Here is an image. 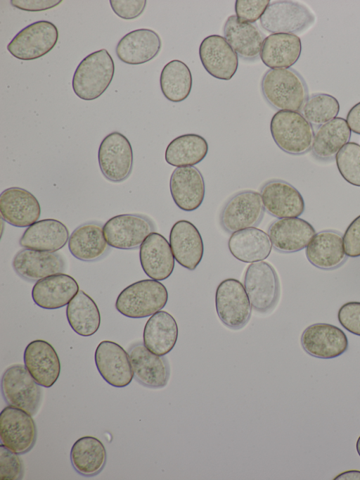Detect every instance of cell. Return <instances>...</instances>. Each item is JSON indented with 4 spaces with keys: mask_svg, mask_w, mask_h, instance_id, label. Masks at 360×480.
Masks as SVG:
<instances>
[{
    "mask_svg": "<svg viewBox=\"0 0 360 480\" xmlns=\"http://www.w3.org/2000/svg\"><path fill=\"white\" fill-rule=\"evenodd\" d=\"M261 90L265 100L278 110L300 112L309 97L304 80L291 68L268 70L262 77Z\"/></svg>",
    "mask_w": 360,
    "mask_h": 480,
    "instance_id": "1",
    "label": "cell"
},
{
    "mask_svg": "<svg viewBox=\"0 0 360 480\" xmlns=\"http://www.w3.org/2000/svg\"><path fill=\"white\" fill-rule=\"evenodd\" d=\"M114 73L115 64L109 52L105 49L94 51L77 67L72 77V89L82 100H94L109 87Z\"/></svg>",
    "mask_w": 360,
    "mask_h": 480,
    "instance_id": "2",
    "label": "cell"
},
{
    "mask_svg": "<svg viewBox=\"0 0 360 480\" xmlns=\"http://www.w3.org/2000/svg\"><path fill=\"white\" fill-rule=\"evenodd\" d=\"M167 300L166 287L158 280L148 279L124 289L117 298L115 308L127 317L143 318L161 310Z\"/></svg>",
    "mask_w": 360,
    "mask_h": 480,
    "instance_id": "3",
    "label": "cell"
},
{
    "mask_svg": "<svg viewBox=\"0 0 360 480\" xmlns=\"http://www.w3.org/2000/svg\"><path fill=\"white\" fill-rule=\"evenodd\" d=\"M270 131L276 144L288 154L302 155L311 149L313 126L299 111H277L271 120Z\"/></svg>",
    "mask_w": 360,
    "mask_h": 480,
    "instance_id": "4",
    "label": "cell"
},
{
    "mask_svg": "<svg viewBox=\"0 0 360 480\" xmlns=\"http://www.w3.org/2000/svg\"><path fill=\"white\" fill-rule=\"evenodd\" d=\"M40 386L22 365L8 367L1 377V394L6 403L32 416L37 413L40 405Z\"/></svg>",
    "mask_w": 360,
    "mask_h": 480,
    "instance_id": "5",
    "label": "cell"
},
{
    "mask_svg": "<svg viewBox=\"0 0 360 480\" xmlns=\"http://www.w3.org/2000/svg\"><path fill=\"white\" fill-rule=\"evenodd\" d=\"M265 213L260 193L252 190L238 191L231 196L223 206L219 222L228 233L256 227Z\"/></svg>",
    "mask_w": 360,
    "mask_h": 480,
    "instance_id": "6",
    "label": "cell"
},
{
    "mask_svg": "<svg viewBox=\"0 0 360 480\" xmlns=\"http://www.w3.org/2000/svg\"><path fill=\"white\" fill-rule=\"evenodd\" d=\"M244 287L252 308L261 313L272 310L280 293V284L274 267L265 261L249 265L244 277Z\"/></svg>",
    "mask_w": 360,
    "mask_h": 480,
    "instance_id": "7",
    "label": "cell"
},
{
    "mask_svg": "<svg viewBox=\"0 0 360 480\" xmlns=\"http://www.w3.org/2000/svg\"><path fill=\"white\" fill-rule=\"evenodd\" d=\"M215 307L221 322L231 329L243 328L250 319V301L244 285L236 279H224L218 285Z\"/></svg>",
    "mask_w": 360,
    "mask_h": 480,
    "instance_id": "8",
    "label": "cell"
},
{
    "mask_svg": "<svg viewBox=\"0 0 360 480\" xmlns=\"http://www.w3.org/2000/svg\"><path fill=\"white\" fill-rule=\"evenodd\" d=\"M58 39L56 26L48 20H39L21 30L8 43L7 50L19 60H35L52 50Z\"/></svg>",
    "mask_w": 360,
    "mask_h": 480,
    "instance_id": "9",
    "label": "cell"
},
{
    "mask_svg": "<svg viewBox=\"0 0 360 480\" xmlns=\"http://www.w3.org/2000/svg\"><path fill=\"white\" fill-rule=\"evenodd\" d=\"M155 227L147 216L140 214H122L109 219L103 225V234L113 248L131 250L140 248Z\"/></svg>",
    "mask_w": 360,
    "mask_h": 480,
    "instance_id": "10",
    "label": "cell"
},
{
    "mask_svg": "<svg viewBox=\"0 0 360 480\" xmlns=\"http://www.w3.org/2000/svg\"><path fill=\"white\" fill-rule=\"evenodd\" d=\"M103 176L110 182H121L130 175L133 168V151L128 139L115 131L104 137L98 152Z\"/></svg>",
    "mask_w": 360,
    "mask_h": 480,
    "instance_id": "11",
    "label": "cell"
},
{
    "mask_svg": "<svg viewBox=\"0 0 360 480\" xmlns=\"http://www.w3.org/2000/svg\"><path fill=\"white\" fill-rule=\"evenodd\" d=\"M37 437L36 424L31 415L8 405L0 415L1 443L18 455L28 453Z\"/></svg>",
    "mask_w": 360,
    "mask_h": 480,
    "instance_id": "12",
    "label": "cell"
},
{
    "mask_svg": "<svg viewBox=\"0 0 360 480\" xmlns=\"http://www.w3.org/2000/svg\"><path fill=\"white\" fill-rule=\"evenodd\" d=\"M314 20V14L302 4L276 1L269 5L259 22L264 30L272 34H295L307 28Z\"/></svg>",
    "mask_w": 360,
    "mask_h": 480,
    "instance_id": "13",
    "label": "cell"
},
{
    "mask_svg": "<svg viewBox=\"0 0 360 480\" xmlns=\"http://www.w3.org/2000/svg\"><path fill=\"white\" fill-rule=\"evenodd\" d=\"M127 353L129 355L134 378L143 386L161 389L168 383L170 368L164 355L150 352L143 342L131 344Z\"/></svg>",
    "mask_w": 360,
    "mask_h": 480,
    "instance_id": "14",
    "label": "cell"
},
{
    "mask_svg": "<svg viewBox=\"0 0 360 480\" xmlns=\"http://www.w3.org/2000/svg\"><path fill=\"white\" fill-rule=\"evenodd\" d=\"M95 363L99 374L110 385L122 388L134 378L129 355L118 343L103 341L95 351Z\"/></svg>",
    "mask_w": 360,
    "mask_h": 480,
    "instance_id": "15",
    "label": "cell"
},
{
    "mask_svg": "<svg viewBox=\"0 0 360 480\" xmlns=\"http://www.w3.org/2000/svg\"><path fill=\"white\" fill-rule=\"evenodd\" d=\"M301 344L309 355L321 359H332L348 348V339L339 327L316 323L307 327L301 336Z\"/></svg>",
    "mask_w": 360,
    "mask_h": 480,
    "instance_id": "16",
    "label": "cell"
},
{
    "mask_svg": "<svg viewBox=\"0 0 360 480\" xmlns=\"http://www.w3.org/2000/svg\"><path fill=\"white\" fill-rule=\"evenodd\" d=\"M260 194L265 211L278 219L298 217L304 210L302 196L285 181L274 179L266 182Z\"/></svg>",
    "mask_w": 360,
    "mask_h": 480,
    "instance_id": "17",
    "label": "cell"
},
{
    "mask_svg": "<svg viewBox=\"0 0 360 480\" xmlns=\"http://www.w3.org/2000/svg\"><path fill=\"white\" fill-rule=\"evenodd\" d=\"M199 56L206 71L212 77L229 80L238 66V57L224 37L212 34L200 44Z\"/></svg>",
    "mask_w": 360,
    "mask_h": 480,
    "instance_id": "18",
    "label": "cell"
},
{
    "mask_svg": "<svg viewBox=\"0 0 360 480\" xmlns=\"http://www.w3.org/2000/svg\"><path fill=\"white\" fill-rule=\"evenodd\" d=\"M1 219L18 227H28L39 219L41 207L37 198L20 187H10L0 195Z\"/></svg>",
    "mask_w": 360,
    "mask_h": 480,
    "instance_id": "19",
    "label": "cell"
},
{
    "mask_svg": "<svg viewBox=\"0 0 360 480\" xmlns=\"http://www.w3.org/2000/svg\"><path fill=\"white\" fill-rule=\"evenodd\" d=\"M23 358L26 369L39 385L50 388L56 382L60 362L49 342L41 339L31 341L25 349Z\"/></svg>",
    "mask_w": 360,
    "mask_h": 480,
    "instance_id": "20",
    "label": "cell"
},
{
    "mask_svg": "<svg viewBox=\"0 0 360 480\" xmlns=\"http://www.w3.org/2000/svg\"><path fill=\"white\" fill-rule=\"evenodd\" d=\"M12 267L15 273L27 282L63 273L65 263L56 252L40 251L23 248L14 256Z\"/></svg>",
    "mask_w": 360,
    "mask_h": 480,
    "instance_id": "21",
    "label": "cell"
},
{
    "mask_svg": "<svg viewBox=\"0 0 360 480\" xmlns=\"http://www.w3.org/2000/svg\"><path fill=\"white\" fill-rule=\"evenodd\" d=\"M169 189L174 202L184 211L198 209L205 198L204 178L195 166L176 168L170 177Z\"/></svg>",
    "mask_w": 360,
    "mask_h": 480,
    "instance_id": "22",
    "label": "cell"
},
{
    "mask_svg": "<svg viewBox=\"0 0 360 480\" xmlns=\"http://www.w3.org/2000/svg\"><path fill=\"white\" fill-rule=\"evenodd\" d=\"M267 234L276 251L289 253L306 248L316 231L307 221L300 217H290L274 221L269 225Z\"/></svg>",
    "mask_w": 360,
    "mask_h": 480,
    "instance_id": "23",
    "label": "cell"
},
{
    "mask_svg": "<svg viewBox=\"0 0 360 480\" xmlns=\"http://www.w3.org/2000/svg\"><path fill=\"white\" fill-rule=\"evenodd\" d=\"M169 244L176 261L184 268L193 271L202 260L204 245L196 227L191 222H176L169 233Z\"/></svg>",
    "mask_w": 360,
    "mask_h": 480,
    "instance_id": "24",
    "label": "cell"
},
{
    "mask_svg": "<svg viewBox=\"0 0 360 480\" xmlns=\"http://www.w3.org/2000/svg\"><path fill=\"white\" fill-rule=\"evenodd\" d=\"M141 267L150 279L162 281L168 278L174 268V257L169 242L158 232L151 233L140 246Z\"/></svg>",
    "mask_w": 360,
    "mask_h": 480,
    "instance_id": "25",
    "label": "cell"
},
{
    "mask_svg": "<svg viewBox=\"0 0 360 480\" xmlns=\"http://www.w3.org/2000/svg\"><path fill=\"white\" fill-rule=\"evenodd\" d=\"M79 291V284L73 277L59 273L36 282L32 297L39 307L54 310L68 305Z\"/></svg>",
    "mask_w": 360,
    "mask_h": 480,
    "instance_id": "26",
    "label": "cell"
},
{
    "mask_svg": "<svg viewBox=\"0 0 360 480\" xmlns=\"http://www.w3.org/2000/svg\"><path fill=\"white\" fill-rule=\"evenodd\" d=\"M162 41L153 30L142 28L125 34L118 42L115 52L118 58L129 65H140L153 59L160 52Z\"/></svg>",
    "mask_w": 360,
    "mask_h": 480,
    "instance_id": "27",
    "label": "cell"
},
{
    "mask_svg": "<svg viewBox=\"0 0 360 480\" xmlns=\"http://www.w3.org/2000/svg\"><path fill=\"white\" fill-rule=\"evenodd\" d=\"M110 247L104 236L103 225L95 221L78 226L68 240L71 254L84 262H95L103 258Z\"/></svg>",
    "mask_w": 360,
    "mask_h": 480,
    "instance_id": "28",
    "label": "cell"
},
{
    "mask_svg": "<svg viewBox=\"0 0 360 480\" xmlns=\"http://www.w3.org/2000/svg\"><path fill=\"white\" fill-rule=\"evenodd\" d=\"M70 238L67 227L55 219L38 220L28 227L19 240L20 245L32 250L56 252Z\"/></svg>",
    "mask_w": 360,
    "mask_h": 480,
    "instance_id": "29",
    "label": "cell"
},
{
    "mask_svg": "<svg viewBox=\"0 0 360 480\" xmlns=\"http://www.w3.org/2000/svg\"><path fill=\"white\" fill-rule=\"evenodd\" d=\"M224 38L238 56L247 61L259 57L263 42L266 37L257 25L239 20L236 15H230L224 25Z\"/></svg>",
    "mask_w": 360,
    "mask_h": 480,
    "instance_id": "30",
    "label": "cell"
},
{
    "mask_svg": "<svg viewBox=\"0 0 360 480\" xmlns=\"http://www.w3.org/2000/svg\"><path fill=\"white\" fill-rule=\"evenodd\" d=\"M301 52V39L295 34L275 33L265 38L259 56L270 69L290 68Z\"/></svg>",
    "mask_w": 360,
    "mask_h": 480,
    "instance_id": "31",
    "label": "cell"
},
{
    "mask_svg": "<svg viewBox=\"0 0 360 480\" xmlns=\"http://www.w3.org/2000/svg\"><path fill=\"white\" fill-rule=\"evenodd\" d=\"M308 260L322 270H332L346 259L342 235L332 230L316 233L305 250Z\"/></svg>",
    "mask_w": 360,
    "mask_h": 480,
    "instance_id": "32",
    "label": "cell"
},
{
    "mask_svg": "<svg viewBox=\"0 0 360 480\" xmlns=\"http://www.w3.org/2000/svg\"><path fill=\"white\" fill-rule=\"evenodd\" d=\"M228 247L237 260L252 263L267 258L272 244L268 234L257 227H250L232 233Z\"/></svg>",
    "mask_w": 360,
    "mask_h": 480,
    "instance_id": "33",
    "label": "cell"
},
{
    "mask_svg": "<svg viewBox=\"0 0 360 480\" xmlns=\"http://www.w3.org/2000/svg\"><path fill=\"white\" fill-rule=\"evenodd\" d=\"M178 338V326L169 312L160 310L151 315L143 329V343L152 353L165 355L174 347Z\"/></svg>",
    "mask_w": 360,
    "mask_h": 480,
    "instance_id": "34",
    "label": "cell"
},
{
    "mask_svg": "<svg viewBox=\"0 0 360 480\" xmlns=\"http://www.w3.org/2000/svg\"><path fill=\"white\" fill-rule=\"evenodd\" d=\"M107 461V452L103 443L96 437L82 436L77 439L70 450V462L80 475L91 477L103 469Z\"/></svg>",
    "mask_w": 360,
    "mask_h": 480,
    "instance_id": "35",
    "label": "cell"
},
{
    "mask_svg": "<svg viewBox=\"0 0 360 480\" xmlns=\"http://www.w3.org/2000/svg\"><path fill=\"white\" fill-rule=\"evenodd\" d=\"M351 134L346 120L337 117L319 127L311 150L314 156L321 160L335 158L339 151L349 142Z\"/></svg>",
    "mask_w": 360,
    "mask_h": 480,
    "instance_id": "36",
    "label": "cell"
},
{
    "mask_svg": "<svg viewBox=\"0 0 360 480\" xmlns=\"http://www.w3.org/2000/svg\"><path fill=\"white\" fill-rule=\"evenodd\" d=\"M66 316L72 330L82 336H92L101 324V314L96 303L82 290L68 304Z\"/></svg>",
    "mask_w": 360,
    "mask_h": 480,
    "instance_id": "37",
    "label": "cell"
},
{
    "mask_svg": "<svg viewBox=\"0 0 360 480\" xmlns=\"http://www.w3.org/2000/svg\"><path fill=\"white\" fill-rule=\"evenodd\" d=\"M208 152L205 139L197 134H186L174 139L165 150L166 162L176 168L193 166L201 162Z\"/></svg>",
    "mask_w": 360,
    "mask_h": 480,
    "instance_id": "38",
    "label": "cell"
},
{
    "mask_svg": "<svg viewBox=\"0 0 360 480\" xmlns=\"http://www.w3.org/2000/svg\"><path fill=\"white\" fill-rule=\"evenodd\" d=\"M193 79L188 65L179 60H172L162 70L160 85L165 97L174 103L185 100L190 94Z\"/></svg>",
    "mask_w": 360,
    "mask_h": 480,
    "instance_id": "39",
    "label": "cell"
},
{
    "mask_svg": "<svg viewBox=\"0 0 360 480\" xmlns=\"http://www.w3.org/2000/svg\"><path fill=\"white\" fill-rule=\"evenodd\" d=\"M339 111L340 104L334 96L320 93L308 97L301 113L312 126L320 127L337 118Z\"/></svg>",
    "mask_w": 360,
    "mask_h": 480,
    "instance_id": "40",
    "label": "cell"
},
{
    "mask_svg": "<svg viewBox=\"0 0 360 480\" xmlns=\"http://www.w3.org/2000/svg\"><path fill=\"white\" fill-rule=\"evenodd\" d=\"M335 160L339 172L345 181L360 187V145L348 142L336 154Z\"/></svg>",
    "mask_w": 360,
    "mask_h": 480,
    "instance_id": "41",
    "label": "cell"
},
{
    "mask_svg": "<svg viewBox=\"0 0 360 480\" xmlns=\"http://www.w3.org/2000/svg\"><path fill=\"white\" fill-rule=\"evenodd\" d=\"M23 465L18 455L0 445V479L19 480L23 477Z\"/></svg>",
    "mask_w": 360,
    "mask_h": 480,
    "instance_id": "42",
    "label": "cell"
},
{
    "mask_svg": "<svg viewBox=\"0 0 360 480\" xmlns=\"http://www.w3.org/2000/svg\"><path fill=\"white\" fill-rule=\"evenodd\" d=\"M269 4V0H237L236 15L241 22L253 23L261 18Z\"/></svg>",
    "mask_w": 360,
    "mask_h": 480,
    "instance_id": "43",
    "label": "cell"
},
{
    "mask_svg": "<svg viewBox=\"0 0 360 480\" xmlns=\"http://www.w3.org/2000/svg\"><path fill=\"white\" fill-rule=\"evenodd\" d=\"M338 319L343 328L360 336V302L344 303L338 312Z\"/></svg>",
    "mask_w": 360,
    "mask_h": 480,
    "instance_id": "44",
    "label": "cell"
},
{
    "mask_svg": "<svg viewBox=\"0 0 360 480\" xmlns=\"http://www.w3.org/2000/svg\"><path fill=\"white\" fill-rule=\"evenodd\" d=\"M146 0H110V4L114 13L124 20H132L143 12Z\"/></svg>",
    "mask_w": 360,
    "mask_h": 480,
    "instance_id": "45",
    "label": "cell"
},
{
    "mask_svg": "<svg viewBox=\"0 0 360 480\" xmlns=\"http://www.w3.org/2000/svg\"><path fill=\"white\" fill-rule=\"evenodd\" d=\"M343 246L346 255L360 256V215L347 227L343 235Z\"/></svg>",
    "mask_w": 360,
    "mask_h": 480,
    "instance_id": "46",
    "label": "cell"
},
{
    "mask_svg": "<svg viewBox=\"0 0 360 480\" xmlns=\"http://www.w3.org/2000/svg\"><path fill=\"white\" fill-rule=\"evenodd\" d=\"M14 7L27 11H41L51 9L62 2V0H11Z\"/></svg>",
    "mask_w": 360,
    "mask_h": 480,
    "instance_id": "47",
    "label": "cell"
},
{
    "mask_svg": "<svg viewBox=\"0 0 360 480\" xmlns=\"http://www.w3.org/2000/svg\"><path fill=\"white\" fill-rule=\"evenodd\" d=\"M346 121L352 132L360 134V102L349 110Z\"/></svg>",
    "mask_w": 360,
    "mask_h": 480,
    "instance_id": "48",
    "label": "cell"
},
{
    "mask_svg": "<svg viewBox=\"0 0 360 480\" xmlns=\"http://www.w3.org/2000/svg\"><path fill=\"white\" fill-rule=\"evenodd\" d=\"M335 480H360L359 470H347L337 475Z\"/></svg>",
    "mask_w": 360,
    "mask_h": 480,
    "instance_id": "49",
    "label": "cell"
},
{
    "mask_svg": "<svg viewBox=\"0 0 360 480\" xmlns=\"http://www.w3.org/2000/svg\"><path fill=\"white\" fill-rule=\"evenodd\" d=\"M356 449L357 453L360 456V436H359V438L356 441Z\"/></svg>",
    "mask_w": 360,
    "mask_h": 480,
    "instance_id": "50",
    "label": "cell"
}]
</instances>
